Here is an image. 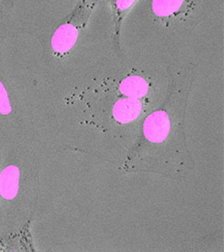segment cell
<instances>
[{
    "instance_id": "6da1fadb",
    "label": "cell",
    "mask_w": 224,
    "mask_h": 252,
    "mask_svg": "<svg viewBox=\"0 0 224 252\" xmlns=\"http://www.w3.org/2000/svg\"><path fill=\"white\" fill-rule=\"evenodd\" d=\"M99 0H79L68 19L58 26L51 38V48L65 55L76 46Z\"/></svg>"
},
{
    "instance_id": "7a4b0ae2",
    "label": "cell",
    "mask_w": 224,
    "mask_h": 252,
    "mask_svg": "<svg viewBox=\"0 0 224 252\" xmlns=\"http://www.w3.org/2000/svg\"><path fill=\"white\" fill-rule=\"evenodd\" d=\"M168 117L163 111L154 113L145 121L144 134L151 141H162L168 134Z\"/></svg>"
},
{
    "instance_id": "3957f363",
    "label": "cell",
    "mask_w": 224,
    "mask_h": 252,
    "mask_svg": "<svg viewBox=\"0 0 224 252\" xmlns=\"http://www.w3.org/2000/svg\"><path fill=\"white\" fill-rule=\"evenodd\" d=\"M19 189V170L15 165L5 168L0 174V195L5 199H13Z\"/></svg>"
},
{
    "instance_id": "277c9868",
    "label": "cell",
    "mask_w": 224,
    "mask_h": 252,
    "mask_svg": "<svg viewBox=\"0 0 224 252\" xmlns=\"http://www.w3.org/2000/svg\"><path fill=\"white\" fill-rule=\"evenodd\" d=\"M142 104L139 99L128 98L117 101L113 109L115 119L119 122H129L140 114Z\"/></svg>"
},
{
    "instance_id": "5b68a950",
    "label": "cell",
    "mask_w": 224,
    "mask_h": 252,
    "mask_svg": "<svg viewBox=\"0 0 224 252\" xmlns=\"http://www.w3.org/2000/svg\"><path fill=\"white\" fill-rule=\"evenodd\" d=\"M189 0H152L151 9L159 18H172L178 15Z\"/></svg>"
},
{
    "instance_id": "8992f818",
    "label": "cell",
    "mask_w": 224,
    "mask_h": 252,
    "mask_svg": "<svg viewBox=\"0 0 224 252\" xmlns=\"http://www.w3.org/2000/svg\"><path fill=\"white\" fill-rule=\"evenodd\" d=\"M111 2L113 16H114V27L115 37L119 38L121 32V27L124 20L132 11L133 8L138 5L139 0H109Z\"/></svg>"
},
{
    "instance_id": "52a82bcc",
    "label": "cell",
    "mask_w": 224,
    "mask_h": 252,
    "mask_svg": "<svg viewBox=\"0 0 224 252\" xmlns=\"http://www.w3.org/2000/svg\"><path fill=\"white\" fill-rule=\"evenodd\" d=\"M119 88L123 94L128 96V98L139 99L146 94L148 84L140 76H129L121 82Z\"/></svg>"
},
{
    "instance_id": "ba28073f",
    "label": "cell",
    "mask_w": 224,
    "mask_h": 252,
    "mask_svg": "<svg viewBox=\"0 0 224 252\" xmlns=\"http://www.w3.org/2000/svg\"><path fill=\"white\" fill-rule=\"evenodd\" d=\"M12 111L10 101L8 99L7 92L3 86V84L0 82V113L1 114H8Z\"/></svg>"
}]
</instances>
